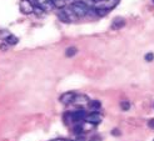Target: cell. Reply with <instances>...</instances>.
<instances>
[{"label":"cell","mask_w":154,"mask_h":141,"mask_svg":"<svg viewBox=\"0 0 154 141\" xmlns=\"http://www.w3.org/2000/svg\"><path fill=\"white\" fill-rule=\"evenodd\" d=\"M70 9L74 11V14L76 15V18H84L88 15V11H89V5L85 4L84 2H76V3H73Z\"/></svg>","instance_id":"cell-1"},{"label":"cell","mask_w":154,"mask_h":141,"mask_svg":"<svg viewBox=\"0 0 154 141\" xmlns=\"http://www.w3.org/2000/svg\"><path fill=\"white\" fill-rule=\"evenodd\" d=\"M19 8H20V11L24 15H29L34 13V5L30 0H21Z\"/></svg>","instance_id":"cell-2"},{"label":"cell","mask_w":154,"mask_h":141,"mask_svg":"<svg viewBox=\"0 0 154 141\" xmlns=\"http://www.w3.org/2000/svg\"><path fill=\"white\" fill-rule=\"evenodd\" d=\"M75 95H76V94L74 91H66V92H64V94H61V95H60L59 101L63 105H69V104L73 103Z\"/></svg>","instance_id":"cell-3"},{"label":"cell","mask_w":154,"mask_h":141,"mask_svg":"<svg viewBox=\"0 0 154 141\" xmlns=\"http://www.w3.org/2000/svg\"><path fill=\"white\" fill-rule=\"evenodd\" d=\"M85 121H88L91 125H98V124L102 122V115L99 112H90L87 115Z\"/></svg>","instance_id":"cell-4"},{"label":"cell","mask_w":154,"mask_h":141,"mask_svg":"<svg viewBox=\"0 0 154 141\" xmlns=\"http://www.w3.org/2000/svg\"><path fill=\"white\" fill-rule=\"evenodd\" d=\"M73 115V121L74 122H82L85 120V117H87V111L85 110H83V109H80V110H75L72 112Z\"/></svg>","instance_id":"cell-5"},{"label":"cell","mask_w":154,"mask_h":141,"mask_svg":"<svg viewBox=\"0 0 154 141\" xmlns=\"http://www.w3.org/2000/svg\"><path fill=\"white\" fill-rule=\"evenodd\" d=\"M119 4V0H102L99 3V6L98 8H103V9H106V10H112L113 8H115Z\"/></svg>","instance_id":"cell-6"},{"label":"cell","mask_w":154,"mask_h":141,"mask_svg":"<svg viewBox=\"0 0 154 141\" xmlns=\"http://www.w3.org/2000/svg\"><path fill=\"white\" fill-rule=\"evenodd\" d=\"M88 103H89L88 96L80 94V95H75V98H74V100H73L72 104H75V105H87Z\"/></svg>","instance_id":"cell-7"},{"label":"cell","mask_w":154,"mask_h":141,"mask_svg":"<svg viewBox=\"0 0 154 141\" xmlns=\"http://www.w3.org/2000/svg\"><path fill=\"white\" fill-rule=\"evenodd\" d=\"M88 106H89V110L91 112H98L102 107V103L99 100H91L88 103Z\"/></svg>","instance_id":"cell-8"},{"label":"cell","mask_w":154,"mask_h":141,"mask_svg":"<svg viewBox=\"0 0 154 141\" xmlns=\"http://www.w3.org/2000/svg\"><path fill=\"white\" fill-rule=\"evenodd\" d=\"M124 25H125V19H123V18H115L113 20V22H112V29L119 30V29H122Z\"/></svg>","instance_id":"cell-9"},{"label":"cell","mask_w":154,"mask_h":141,"mask_svg":"<svg viewBox=\"0 0 154 141\" xmlns=\"http://www.w3.org/2000/svg\"><path fill=\"white\" fill-rule=\"evenodd\" d=\"M18 41H19V39L17 38V36H14V35H11V34H9L5 39H4V43L5 44H8L9 46H13V45H17L18 44Z\"/></svg>","instance_id":"cell-10"},{"label":"cell","mask_w":154,"mask_h":141,"mask_svg":"<svg viewBox=\"0 0 154 141\" xmlns=\"http://www.w3.org/2000/svg\"><path fill=\"white\" fill-rule=\"evenodd\" d=\"M63 10H64L65 15H66L68 19H69V22H73V21H75L76 19H78V18H76V15L74 14V11L70 9V8H69V9H65V8H64Z\"/></svg>","instance_id":"cell-11"},{"label":"cell","mask_w":154,"mask_h":141,"mask_svg":"<svg viewBox=\"0 0 154 141\" xmlns=\"http://www.w3.org/2000/svg\"><path fill=\"white\" fill-rule=\"evenodd\" d=\"M82 122H83V121H82ZM82 122H75L74 128H73L75 135H82V134H84V130H83V125H82Z\"/></svg>","instance_id":"cell-12"},{"label":"cell","mask_w":154,"mask_h":141,"mask_svg":"<svg viewBox=\"0 0 154 141\" xmlns=\"http://www.w3.org/2000/svg\"><path fill=\"white\" fill-rule=\"evenodd\" d=\"M76 52H78V49H76L75 46H70V48H68L65 50V56L66 58H73Z\"/></svg>","instance_id":"cell-13"},{"label":"cell","mask_w":154,"mask_h":141,"mask_svg":"<svg viewBox=\"0 0 154 141\" xmlns=\"http://www.w3.org/2000/svg\"><path fill=\"white\" fill-rule=\"evenodd\" d=\"M51 2H53L54 6L58 8L59 10H60V9H64L65 5H66V2H65V0H51Z\"/></svg>","instance_id":"cell-14"},{"label":"cell","mask_w":154,"mask_h":141,"mask_svg":"<svg viewBox=\"0 0 154 141\" xmlns=\"http://www.w3.org/2000/svg\"><path fill=\"white\" fill-rule=\"evenodd\" d=\"M58 18L63 21V22H69V19H68V16L65 15V13H64V10L63 9H60L59 11H58Z\"/></svg>","instance_id":"cell-15"},{"label":"cell","mask_w":154,"mask_h":141,"mask_svg":"<svg viewBox=\"0 0 154 141\" xmlns=\"http://www.w3.org/2000/svg\"><path fill=\"white\" fill-rule=\"evenodd\" d=\"M120 107H122L123 111H128L129 109H130V103H129V101H127V100L122 101V103H120Z\"/></svg>","instance_id":"cell-16"},{"label":"cell","mask_w":154,"mask_h":141,"mask_svg":"<svg viewBox=\"0 0 154 141\" xmlns=\"http://www.w3.org/2000/svg\"><path fill=\"white\" fill-rule=\"evenodd\" d=\"M144 60L148 61V62H152L154 60V54L153 52H147L145 54V56H144Z\"/></svg>","instance_id":"cell-17"},{"label":"cell","mask_w":154,"mask_h":141,"mask_svg":"<svg viewBox=\"0 0 154 141\" xmlns=\"http://www.w3.org/2000/svg\"><path fill=\"white\" fill-rule=\"evenodd\" d=\"M34 13L38 15V16H40V15H43V14H44V10L42 9L40 6H34Z\"/></svg>","instance_id":"cell-18"},{"label":"cell","mask_w":154,"mask_h":141,"mask_svg":"<svg viewBox=\"0 0 154 141\" xmlns=\"http://www.w3.org/2000/svg\"><path fill=\"white\" fill-rule=\"evenodd\" d=\"M112 135H113V136H120V131H119L118 129H114V130L112 131Z\"/></svg>","instance_id":"cell-19"},{"label":"cell","mask_w":154,"mask_h":141,"mask_svg":"<svg viewBox=\"0 0 154 141\" xmlns=\"http://www.w3.org/2000/svg\"><path fill=\"white\" fill-rule=\"evenodd\" d=\"M148 126H149L150 129H154V119H152V120L148 121Z\"/></svg>","instance_id":"cell-20"},{"label":"cell","mask_w":154,"mask_h":141,"mask_svg":"<svg viewBox=\"0 0 154 141\" xmlns=\"http://www.w3.org/2000/svg\"><path fill=\"white\" fill-rule=\"evenodd\" d=\"M8 46H9V45H8V44H5V43H3L2 45H0V49H2V50H4V51H5V50L8 49Z\"/></svg>","instance_id":"cell-21"},{"label":"cell","mask_w":154,"mask_h":141,"mask_svg":"<svg viewBox=\"0 0 154 141\" xmlns=\"http://www.w3.org/2000/svg\"><path fill=\"white\" fill-rule=\"evenodd\" d=\"M90 141H102V139H100V136H93L90 139Z\"/></svg>","instance_id":"cell-22"},{"label":"cell","mask_w":154,"mask_h":141,"mask_svg":"<svg viewBox=\"0 0 154 141\" xmlns=\"http://www.w3.org/2000/svg\"><path fill=\"white\" fill-rule=\"evenodd\" d=\"M36 2H38V4H39V6H42V5H44L45 3H47L48 0H36Z\"/></svg>","instance_id":"cell-23"},{"label":"cell","mask_w":154,"mask_h":141,"mask_svg":"<svg viewBox=\"0 0 154 141\" xmlns=\"http://www.w3.org/2000/svg\"><path fill=\"white\" fill-rule=\"evenodd\" d=\"M53 141H65L64 139H55V140H53Z\"/></svg>","instance_id":"cell-24"},{"label":"cell","mask_w":154,"mask_h":141,"mask_svg":"<svg viewBox=\"0 0 154 141\" xmlns=\"http://www.w3.org/2000/svg\"><path fill=\"white\" fill-rule=\"evenodd\" d=\"M78 2H84V0H78Z\"/></svg>","instance_id":"cell-25"},{"label":"cell","mask_w":154,"mask_h":141,"mask_svg":"<svg viewBox=\"0 0 154 141\" xmlns=\"http://www.w3.org/2000/svg\"><path fill=\"white\" fill-rule=\"evenodd\" d=\"M153 3H154V0H153Z\"/></svg>","instance_id":"cell-26"},{"label":"cell","mask_w":154,"mask_h":141,"mask_svg":"<svg viewBox=\"0 0 154 141\" xmlns=\"http://www.w3.org/2000/svg\"><path fill=\"white\" fill-rule=\"evenodd\" d=\"M65 2H66V0H65Z\"/></svg>","instance_id":"cell-27"},{"label":"cell","mask_w":154,"mask_h":141,"mask_svg":"<svg viewBox=\"0 0 154 141\" xmlns=\"http://www.w3.org/2000/svg\"><path fill=\"white\" fill-rule=\"evenodd\" d=\"M153 141H154V140H153Z\"/></svg>","instance_id":"cell-28"},{"label":"cell","mask_w":154,"mask_h":141,"mask_svg":"<svg viewBox=\"0 0 154 141\" xmlns=\"http://www.w3.org/2000/svg\"><path fill=\"white\" fill-rule=\"evenodd\" d=\"M65 141H66V140H65Z\"/></svg>","instance_id":"cell-29"}]
</instances>
